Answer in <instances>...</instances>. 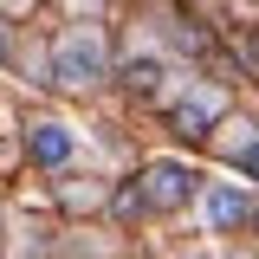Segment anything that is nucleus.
Segmentation results:
<instances>
[{
	"label": "nucleus",
	"instance_id": "nucleus-1",
	"mask_svg": "<svg viewBox=\"0 0 259 259\" xmlns=\"http://www.w3.org/2000/svg\"><path fill=\"white\" fill-rule=\"evenodd\" d=\"M52 78H59L65 91H84L104 78V46H97V32H65L59 46H52Z\"/></svg>",
	"mask_w": 259,
	"mask_h": 259
},
{
	"label": "nucleus",
	"instance_id": "nucleus-2",
	"mask_svg": "<svg viewBox=\"0 0 259 259\" xmlns=\"http://www.w3.org/2000/svg\"><path fill=\"white\" fill-rule=\"evenodd\" d=\"M188 194H194V175L182 168V162H149V168H143V201H149L156 214L188 207Z\"/></svg>",
	"mask_w": 259,
	"mask_h": 259
},
{
	"label": "nucleus",
	"instance_id": "nucleus-3",
	"mask_svg": "<svg viewBox=\"0 0 259 259\" xmlns=\"http://www.w3.org/2000/svg\"><path fill=\"white\" fill-rule=\"evenodd\" d=\"M26 149H32V162H46V168H65V162L78 156V136L65 123H32L26 130Z\"/></svg>",
	"mask_w": 259,
	"mask_h": 259
},
{
	"label": "nucleus",
	"instance_id": "nucleus-4",
	"mask_svg": "<svg viewBox=\"0 0 259 259\" xmlns=\"http://www.w3.org/2000/svg\"><path fill=\"white\" fill-rule=\"evenodd\" d=\"M240 221H253V201H246V188H233V182L207 188V227H240Z\"/></svg>",
	"mask_w": 259,
	"mask_h": 259
},
{
	"label": "nucleus",
	"instance_id": "nucleus-5",
	"mask_svg": "<svg viewBox=\"0 0 259 259\" xmlns=\"http://www.w3.org/2000/svg\"><path fill=\"white\" fill-rule=\"evenodd\" d=\"M214 117H221V97H214V91H194V97H182V110H175V130H182V136H201Z\"/></svg>",
	"mask_w": 259,
	"mask_h": 259
},
{
	"label": "nucleus",
	"instance_id": "nucleus-6",
	"mask_svg": "<svg viewBox=\"0 0 259 259\" xmlns=\"http://www.w3.org/2000/svg\"><path fill=\"white\" fill-rule=\"evenodd\" d=\"M233 168H240L246 182H259V136L246 123H240V143H233Z\"/></svg>",
	"mask_w": 259,
	"mask_h": 259
},
{
	"label": "nucleus",
	"instance_id": "nucleus-7",
	"mask_svg": "<svg viewBox=\"0 0 259 259\" xmlns=\"http://www.w3.org/2000/svg\"><path fill=\"white\" fill-rule=\"evenodd\" d=\"M156 78H162V65L149 59V52H143V59H130V65H123V84H130V91H156Z\"/></svg>",
	"mask_w": 259,
	"mask_h": 259
},
{
	"label": "nucleus",
	"instance_id": "nucleus-8",
	"mask_svg": "<svg viewBox=\"0 0 259 259\" xmlns=\"http://www.w3.org/2000/svg\"><path fill=\"white\" fill-rule=\"evenodd\" d=\"M7 59H13V46H7V32H0V65H7Z\"/></svg>",
	"mask_w": 259,
	"mask_h": 259
}]
</instances>
